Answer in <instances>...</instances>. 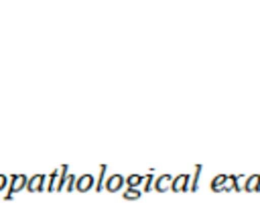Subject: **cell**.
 I'll use <instances>...</instances> for the list:
<instances>
[{
    "label": "cell",
    "instance_id": "cell-1",
    "mask_svg": "<svg viewBox=\"0 0 260 215\" xmlns=\"http://www.w3.org/2000/svg\"><path fill=\"white\" fill-rule=\"evenodd\" d=\"M95 185H98V181H95V174H91V172H85V174H79V176L75 178V183H73V189H75V191H81V193H85V191L93 189Z\"/></svg>",
    "mask_w": 260,
    "mask_h": 215
},
{
    "label": "cell",
    "instance_id": "cell-2",
    "mask_svg": "<svg viewBox=\"0 0 260 215\" xmlns=\"http://www.w3.org/2000/svg\"><path fill=\"white\" fill-rule=\"evenodd\" d=\"M26 183H28V178H26V174H12V178H10V187H8V199L14 195V193H18V191H22V189H26Z\"/></svg>",
    "mask_w": 260,
    "mask_h": 215
},
{
    "label": "cell",
    "instance_id": "cell-3",
    "mask_svg": "<svg viewBox=\"0 0 260 215\" xmlns=\"http://www.w3.org/2000/svg\"><path fill=\"white\" fill-rule=\"evenodd\" d=\"M45 185H47V176L45 174H32L26 183V191L30 193H39V191H45Z\"/></svg>",
    "mask_w": 260,
    "mask_h": 215
},
{
    "label": "cell",
    "instance_id": "cell-4",
    "mask_svg": "<svg viewBox=\"0 0 260 215\" xmlns=\"http://www.w3.org/2000/svg\"><path fill=\"white\" fill-rule=\"evenodd\" d=\"M124 183H126V178L122 174H110L106 178V183H104V189L110 191V193H114V191H120L124 187Z\"/></svg>",
    "mask_w": 260,
    "mask_h": 215
},
{
    "label": "cell",
    "instance_id": "cell-5",
    "mask_svg": "<svg viewBox=\"0 0 260 215\" xmlns=\"http://www.w3.org/2000/svg\"><path fill=\"white\" fill-rule=\"evenodd\" d=\"M142 183L148 187V176H146V178H144L142 174H128V176H126V185H128V187H138V185H142Z\"/></svg>",
    "mask_w": 260,
    "mask_h": 215
},
{
    "label": "cell",
    "instance_id": "cell-6",
    "mask_svg": "<svg viewBox=\"0 0 260 215\" xmlns=\"http://www.w3.org/2000/svg\"><path fill=\"white\" fill-rule=\"evenodd\" d=\"M169 185H171V176H169V174H162V176H158V178H156L154 189H156V191H165Z\"/></svg>",
    "mask_w": 260,
    "mask_h": 215
},
{
    "label": "cell",
    "instance_id": "cell-7",
    "mask_svg": "<svg viewBox=\"0 0 260 215\" xmlns=\"http://www.w3.org/2000/svg\"><path fill=\"white\" fill-rule=\"evenodd\" d=\"M185 185H187V174H181L179 178L173 181V191H183Z\"/></svg>",
    "mask_w": 260,
    "mask_h": 215
},
{
    "label": "cell",
    "instance_id": "cell-8",
    "mask_svg": "<svg viewBox=\"0 0 260 215\" xmlns=\"http://www.w3.org/2000/svg\"><path fill=\"white\" fill-rule=\"evenodd\" d=\"M138 197H140L138 187H128V191H124V199H128V201H134V199H138Z\"/></svg>",
    "mask_w": 260,
    "mask_h": 215
},
{
    "label": "cell",
    "instance_id": "cell-9",
    "mask_svg": "<svg viewBox=\"0 0 260 215\" xmlns=\"http://www.w3.org/2000/svg\"><path fill=\"white\" fill-rule=\"evenodd\" d=\"M6 185H8V176L6 174H0V191H4Z\"/></svg>",
    "mask_w": 260,
    "mask_h": 215
}]
</instances>
